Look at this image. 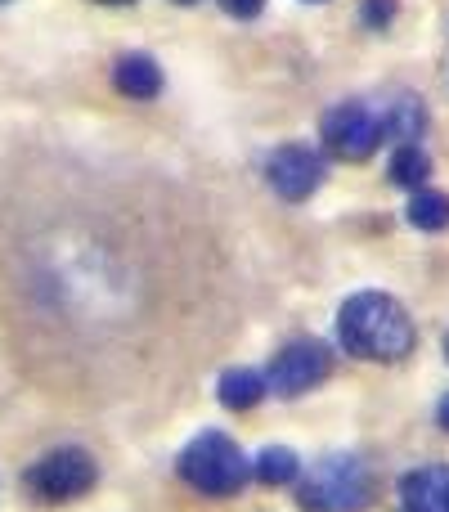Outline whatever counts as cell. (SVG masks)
Returning a JSON list of instances; mask_svg holds the SVG:
<instances>
[{
    "label": "cell",
    "instance_id": "6da1fadb",
    "mask_svg": "<svg viewBox=\"0 0 449 512\" xmlns=\"http://www.w3.org/2000/svg\"><path fill=\"white\" fill-rule=\"evenodd\" d=\"M337 342H342L355 360L396 364L414 351L418 333H414V319L405 315V306H400L396 297H387V292H355V297L342 301Z\"/></svg>",
    "mask_w": 449,
    "mask_h": 512
},
{
    "label": "cell",
    "instance_id": "7a4b0ae2",
    "mask_svg": "<svg viewBox=\"0 0 449 512\" xmlns=\"http://www.w3.org/2000/svg\"><path fill=\"white\" fill-rule=\"evenodd\" d=\"M373 499V472L355 454H328L297 477V504L306 512H364Z\"/></svg>",
    "mask_w": 449,
    "mask_h": 512
},
{
    "label": "cell",
    "instance_id": "3957f363",
    "mask_svg": "<svg viewBox=\"0 0 449 512\" xmlns=\"http://www.w3.org/2000/svg\"><path fill=\"white\" fill-rule=\"evenodd\" d=\"M180 477L194 490H203V495L229 499L252 481V463H247V454L238 450L229 436L203 432L198 441H189L185 450H180Z\"/></svg>",
    "mask_w": 449,
    "mask_h": 512
},
{
    "label": "cell",
    "instance_id": "277c9868",
    "mask_svg": "<svg viewBox=\"0 0 449 512\" xmlns=\"http://www.w3.org/2000/svg\"><path fill=\"white\" fill-rule=\"evenodd\" d=\"M95 481H99V463L86 450H77V445L50 450L45 459H36L23 472V490L36 504H72V499L90 495Z\"/></svg>",
    "mask_w": 449,
    "mask_h": 512
},
{
    "label": "cell",
    "instance_id": "5b68a950",
    "mask_svg": "<svg viewBox=\"0 0 449 512\" xmlns=\"http://www.w3.org/2000/svg\"><path fill=\"white\" fill-rule=\"evenodd\" d=\"M319 135H324V149L342 162H364L382 140H387V135H382L378 104H364V99H346V104L328 108Z\"/></svg>",
    "mask_w": 449,
    "mask_h": 512
},
{
    "label": "cell",
    "instance_id": "8992f818",
    "mask_svg": "<svg viewBox=\"0 0 449 512\" xmlns=\"http://www.w3.org/2000/svg\"><path fill=\"white\" fill-rule=\"evenodd\" d=\"M333 373V346H324L319 337H297L288 342L265 369V391L274 396H301V391L319 387Z\"/></svg>",
    "mask_w": 449,
    "mask_h": 512
},
{
    "label": "cell",
    "instance_id": "52a82bcc",
    "mask_svg": "<svg viewBox=\"0 0 449 512\" xmlns=\"http://www.w3.org/2000/svg\"><path fill=\"white\" fill-rule=\"evenodd\" d=\"M324 171L328 167L315 149H306V144H283V149L270 158L265 176H270V185H274L279 198H288V203H306V198L324 185Z\"/></svg>",
    "mask_w": 449,
    "mask_h": 512
},
{
    "label": "cell",
    "instance_id": "ba28073f",
    "mask_svg": "<svg viewBox=\"0 0 449 512\" xmlns=\"http://www.w3.org/2000/svg\"><path fill=\"white\" fill-rule=\"evenodd\" d=\"M400 512H449V468H418L400 481Z\"/></svg>",
    "mask_w": 449,
    "mask_h": 512
},
{
    "label": "cell",
    "instance_id": "9c48e42d",
    "mask_svg": "<svg viewBox=\"0 0 449 512\" xmlns=\"http://www.w3.org/2000/svg\"><path fill=\"white\" fill-rule=\"evenodd\" d=\"M382 113V135L396 144H418V135L427 131V108L418 95H391L387 108H378Z\"/></svg>",
    "mask_w": 449,
    "mask_h": 512
},
{
    "label": "cell",
    "instance_id": "30bf717a",
    "mask_svg": "<svg viewBox=\"0 0 449 512\" xmlns=\"http://www.w3.org/2000/svg\"><path fill=\"white\" fill-rule=\"evenodd\" d=\"M113 86L122 90L126 99H153L162 90V68L149 54H122V59L113 63Z\"/></svg>",
    "mask_w": 449,
    "mask_h": 512
},
{
    "label": "cell",
    "instance_id": "8fae6325",
    "mask_svg": "<svg viewBox=\"0 0 449 512\" xmlns=\"http://www.w3.org/2000/svg\"><path fill=\"white\" fill-rule=\"evenodd\" d=\"M427 180H432V158H427V149H418V144H396V153H391V185L418 194Z\"/></svg>",
    "mask_w": 449,
    "mask_h": 512
},
{
    "label": "cell",
    "instance_id": "7c38bea8",
    "mask_svg": "<svg viewBox=\"0 0 449 512\" xmlns=\"http://www.w3.org/2000/svg\"><path fill=\"white\" fill-rule=\"evenodd\" d=\"M252 477L261 481V486H292V481L301 477V463H297V454H292V450H283V445H270V450L256 454Z\"/></svg>",
    "mask_w": 449,
    "mask_h": 512
},
{
    "label": "cell",
    "instance_id": "4fadbf2b",
    "mask_svg": "<svg viewBox=\"0 0 449 512\" xmlns=\"http://www.w3.org/2000/svg\"><path fill=\"white\" fill-rule=\"evenodd\" d=\"M216 391H221V400L229 409H252L265 396V378L256 369H229Z\"/></svg>",
    "mask_w": 449,
    "mask_h": 512
},
{
    "label": "cell",
    "instance_id": "5bb4252c",
    "mask_svg": "<svg viewBox=\"0 0 449 512\" xmlns=\"http://www.w3.org/2000/svg\"><path fill=\"white\" fill-rule=\"evenodd\" d=\"M409 221H414V230H445L449 225V194H436V189H418L414 203H409Z\"/></svg>",
    "mask_w": 449,
    "mask_h": 512
},
{
    "label": "cell",
    "instance_id": "9a60e30c",
    "mask_svg": "<svg viewBox=\"0 0 449 512\" xmlns=\"http://www.w3.org/2000/svg\"><path fill=\"white\" fill-rule=\"evenodd\" d=\"M360 18L369 27H391V18H396V0H360Z\"/></svg>",
    "mask_w": 449,
    "mask_h": 512
},
{
    "label": "cell",
    "instance_id": "2e32d148",
    "mask_svg": "<svg viewBox=\"0 0 449 512\" xmlns=\"http://www.w3.org/2000/svg\"><path fill=\"white\" fill-rule=\"evenodd\" d=\"M225 5V14H234V18H256L265 9V0H221Z\"/></svg>",
    "mask_w": 449,
    "mask_h": 512
},
{
    "label": "cell",
    "instance_id": "e0dca14e",
    "mask_svg": "<svg viewBox=\"0 0 449 512\" xmlns=\"http://www.w3.org/2000/svg\"><path fill=\"white\" fill-rule=\"evenodd\" d=\"M436 418H441V427H449V396H441V409H436Z\"/></svg>",
    "mask_w": 449,
    "mask_h": 512
},
{
    "label": "cell",
    "instance_id": "ac0fdd59",
    "mask_svg": "<svg viewBox=\"0 0 449 512\" xmlns=\"http://www.w3.org/2000/svg\"><path fill=\"white\" fill-rule=\"evenodd\" d=\"M99 5H131V0H99Z\"/></svg>",
    "mask_w": 449,
    "mask_h": 512
},
{
    "label": "cell",
    "instance_id": "d6986e66",
    "mask_svg": "<svg viewBox=\"0 0 449 512\" xmlns=\"http://www.w3.org/2000/svg\"><path fill=\"white\" fill-rule=\"evenodd\" d=\"M445 355H449V337H445Z\"/></svg>",
    "mask_w": 449,
    "mask_h": 512
},
{
    "label": "cell",
    "instance_id": "ffe728a7",
    "mask_svg": "<svg viewBox=\"0 0 449 512\" xmlns=\"http://www.w3.org/2000/svg\"><path fill=\"white\" fill-rule=\"evenodd\" d=\"M180 5H194V0H180Z\"/></svg>",
    "mask_w": 449,
    "mask_h": 512
},
{
    "label": "cell",
    "instance_id": "44dd1931",
    "mask_svg": "<svg viewBox=\"0 0 449 512\" xmlns=\"http://www.w3.org/2000/svg\"><path fill=\"white\" fill-rule=\"evenodd\" d=\"M0 5H5V0H0Z\"/></svg>",
    "mask_w": 449,
    "mask_h": 512
}]
</instances>
